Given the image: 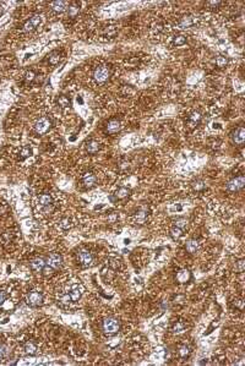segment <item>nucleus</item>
Instances as JSON below:
<instances>
[{
    "instance_id": "7c9ffc66",
    "label": "nucleus",
    "mask_w": 245,
    "mask_h": 366,
    "mask_svg": "<svg viewBox=\"0 0 245 366\" xmlns=\"http://www.w3.org/2000/svg\"><path fill=\"white\" fill-rule=\"evenodd\" d=\"M184 328H185V326H184L183 322H178V323H175L174 327H173V332L174 333H180V332L184 331Z\"/></svg>"
},
{
    "instance_id": "412c9836",
    "label": "nucleus",
    "mask_w": 245,
    "mask_h": 366,
    "mask_svg": "<svg viewBox=\"0 0 245 366\" xmlns=\"http://www.w3.org/2000/svg\"><path fill=\"white\" fill-rule=\"evenodd\" d=\"M129 194H130V190H129V189H126V187H120V189L115 192V197L119 199V200H122V199L127 197Z\"/></svg>"
},
{
    "instance_id": "e433bc0d",
    "label": "nucleus",
    "mask_w": 245,
    "mask_h": 366,
    "mask_svg": "<svg viewBox=\"0 0 245 366\" xmlns=\"http://www.w3.org/2000/svg\"><path fill=\"white\" fill-rule=\"evenodd\" d=\"M192 186H194V189L196 191H200V190H202L205 187V184L202 181H195V183L192 184Z\"/></svg>"
},
{
    "instance_id": "1a4fd4ad",
    "label": "nucleus",
    "mask_w": 245,
    "mask_h": 366,
    "mask_svg": "<svg viewBox=\"0 0 245 366\" xmlns=\"http://www.w3.org/2000/svg\"><path fill=\"white\" fill-rule=\"evenodd\" d=\"M45 260L43 258V257H37V258H33L32 261H31V263H30V266H31V268L35 271V272H42V269L44 268V266H45Z\"/></svg>"
},
{
    "instance_id": "c9c22d12",
    "label": "nucleus",
    "mask_w": 245,
    "mask_h": 366,
    "mask_svg": "<svg viewBox=\"0 0 245 366\" xmlns=\"http://www.w3.org/2000/svg\"><path fill=\"white\" fill-rule=\"evenodd\" d=\"M7 354V348L4 344H0V359H4Z\"/></svg>"
},
{
    "instance_id": "9b49d317",
    "label": "nucleus",
    "mask_w": 245,
    "mask_h": 366,
    "mask_svg": "<svg viewBox=\"0 0 245 366\" xmlns=\"http://www.w3.org/2000/svg\"><path fill=\"white\" fill-rule=\"evenodd\" d=\"M67 5L69 2L67 1H64V0H60V1H53L50 4L52 9L55 11V12H64L66 9H67Z\"/></svg>"
},
{
    "instance_id": "4468645a",
    "label": "nucleus",
    "mask_w": 245,
    "mask_h": 366,
    "mask_svg": "<svg viewBox=\"0 0 245 366\" xmlns=\"http://www.w3.org/2000/svg\"><path fill=\"white\" fill-rule=\"evenodd\" d=\"M107 131L109 132V134H115V132H118L119 130H120V122L118 121V120H110V121L107 124Z\"/></svg>"
},
{
    "instance_id": "dca6fc26",
    "label": "nucleus",
    "mask_w": 245,
    "mask_h": 366,
    "mask_svg": "<svg viewBox=\"0 0 245 366\" xmlns=\"http://www.w3.org/2000/svg\"><path fill=\"white\" fill-rule=\"evenodd\" d=\"M23 350H25V354L27 355H35L37 353V346L33 342H27L23 345Z\"/></svg>"
},
{
    "instance_id": "a211bd4d",
    "label": "nucleus",
    "mask_w": 245,
    "mask_h": 366,
    "mask_svg": "<svg viewBox=\"0 0 245 366\" xmlns=\"http://www.w3.org/2000/svg\"><path fill=\"white\" fill-rule=\"evenodd\" d=\"M194 19L192 17H190V16H187V17H183L182 20L179 21V23H178V27L179 28H187V27H190V26H192L194 25Z\"/></svg>"
},
{
    "instance_id": "ea45409f",
    "label": "nucleus",
    "mask_w": 245,
    "mask_h": 366,
    "mask_svg": "<svg viewBox=\"0 0 245 366\" xmlns=\"http://www.w3.org/2000/svg\"><path fill=\"white\" fill-rule=\"evenodd\" d=\"M53 209H54L53 204H49V206H44V207H43V212H44V213H50Z\"/></svg>"
},
{
    "instance_id": "f3484780",
    "label": "nucleus",
    "mask_w": 245,
    "mask_h": 366,
    "mask_svg": "<svg viewBox=\"0 0 245 366\" xmlns=\"http://www.w3.org/2000/svg\"><path fill=\"white\" fill-rule=\"evenodd\" d=\"M86 149H87L88 153L95 154L99 149V143L97 142V141H88V142L86 143Z\"/></svg>"
},
{
    "instance_id": "393cba45",
    "label": "nucleus",
    "mask_w": 245,
    "mask_h": 366,
    "mask_svg": "<svg viewBox=\"0 0 245 366\" xmlns=\"http://www.w3.org/2000/svg\"><path fill=\"white\" fill-rule=\"evenodd\" d=\"M71 222H70V219L69 218H62L60 222H59V226H60L61 229H69V228H71Z\"/></svg>"
},
{
    "instance_id": "423d86ee",
    "label": "nucleus",
    "mask_w": 245,
    "mask_h": 366,
    "mask_svg": "<svg viewBox=\"0 0 245 366\" xmlns=\"http://www.w3.org/2000/svg\"><path fill=\"white\" fill-rule=\"evenodd\" d=\"M45 263L48 264L49 267H52L53 269H58V268H60L61 264H62V257H61V255H59V254L53 252V254H50L47 257Z\"/></svg>"
},
{
    "instance_id": "a19ab883",
    "label": "nucleus",
    "mask_w": 245,
    "mask_h": 366,
    "mask_svg": "<svg viewBox=\"0 0 245 366\" xmlns=\"http://www.w3.org/2000/svg\"><path fill=\"white\" fill-rule=\"evenodd\" d=\"M6 298H7V294H6L5 291L0 290V304H2V303L6 300Z\"/></svg>"
},
{
    "instance_id": "2eb2a0df",
    "label": "nucleus",
    "mask_w": 245,
    "mask_h": 366,
    "mask_svg": "<svg viewBox=\"0 0 245 366\" xmlns=\"http://www.w3.org/2000/svg\"><path fill=\"white\" fill-rule=\"evenodd\" d=\"M185 247H186V251H187L189 254H195V252L199 250V241L191 239V240H189V241L186 243Z\"/></svg>"
},
{
    "instance_id": "20e7f679",
    "label": "nucleus",
    "mask_w": 245,
    "mask_h": 366,
    "mask_svg": "<svg viewBox=\"0 0 245 366\" xmlns=\"http://www.w3.org/2000/svg\"><path fill=\"white\" fill-rule=\"evenodd\" d=\"M26 303L32 307H37L43 304V295L39 291H31L26 298Z\"/></svg>"
},
{
    "instance_id": "72a5a7b5",
    "label": "nucleus",
    "mask_w": 245,
    "mask_h": 366,
    "mask_svg": "<svg viewBox=\"0 0 245 366\" xmlns=\"http://www.w3.org/2000/svg\"><path fill=\"white\" fill-rule=\"evenodd\" d=\"M77 12H79V7H77V6H71V7H69V16L74 17V16L77 15Z\"/></svg>"
},
{
    "instance_id": "6ab92c4d",
    "label": "nucleus",
    "mask_w": 245,
    "mask_h": 366,
    "mask_svg": "<svg viewBox=\"0 0 245 366\" xmlns=\"http://www.w3.org/2000/svg\"><path fill=\"white\" fill-rule=\"evenodd\" d=\"M31 156H32V148H31L30 146H25V147H22V148H21L20 156H19L20 161H23V159H26V158L31 157Z\"/></svg>"
},
{
    "instance_id": "cd10ccee",
    "label": "nucleus",
    "mask_w": 245,
    "mask_h": 366,
    "mask_svg": "<svg viewBox=\"0 0 245 366\" xmlns=\"http://www.w3.org/2000/svg\"><path fill=\"white\" fill-rule=\"evenodd\" d=\"M189 354H190V348H189L187 345H183L180 349H179V355H180L182 358L189 356Z\"/></svg>"
},
{
    "instance_id": "aec40b11",
    "label": "nucleus",
    "mask_w": 245,
    "mask_h": 366,
    "mask_svg": "<svg viewBox=\"0 0 245 366\" xmlns=\"http://www.w3.org/2000/svg\"><path fill=\"white\" fill-rule=\"evenodd\" d=\"M38 201H39V204H41L42 207H44V206H49V204H52V197H50V195H48V194H43V195L39 196Z\"/></svg>"
},
{
    "instance_id": "58836bf2",
    "label": "nucleus",
    "mask_w": 245,
    "mask_h": 366,
    "mask_svg": "<svg viewBox=\"0 0 245 366\" xmlns=\"http://www.w3.org/2000/svg\"><path fill=\"white\" fill-rule=\"evenodd\" d=\"M35 79V72L33 71H28V72H26V80L27 81H32Z\"/></svg>"
},
{
    "instance_id": "39448f33",
    "label": "nucleus",
    "mask_w": 245,
    "mask_h": 366,
    "mask_svg": "<svg viewBox=\"0 0 245 366\" xmlns=\"http://www.w3.org/2000/svg\"><path fill=\"white\" fill-rule=\"evenodd\" d=\"M77 262L81 264L82 267H88L93 262V256L90 251L87 250H81L77 254Z\"/></svg>"
},
{
    "instance_id": "a878e982",
    "label": "nucleus",
    "mask_w": 245,
    "mask_h": 366,
    "mask_svg": "<svg viewBox=\"0 0 245 366\" xmlns=\"http://www.w3.org/2000/svg\"><path fill=\"white\" fill-rule=\"evenodd\" d=\"M58 103H59V105L66 108V107L70 105V99L66 96H61V97H59V99H58Z\"/></svg>"
},
{
    "instance_id": "4be33fe9",
    "label": "nucleus",
    "mask_w": 245,
    "mask_h": 366,
    "mask_svg": "<svg viewBox=\"0 0 245 366\" xmlns=\"http://www.w3.org/2000/svg\"><path fill=\"white\" fill-rule=\"evenodd\" d=\"M170 235L173 239H179L182 235H183V229L180 228H177V226H173L170 229Z\"/></svg>"
},
{
    "instance_id": "f03ea898",
    "label": "nucleus",
    "mask_w": 245,
    "mask_h": 366,
    "mask_svg": "<svg viewBox=\"0 0 245 366\" xmlns=\"http://www.w3.org/2000/svg\"><path fill=\"white\" fill-rule=\"evenodd\" d=\"M119 321H117L115 318H107L103 321V331L108 334H114L119 331Z\"/></svg>"
},
{
    "instance_id": "bb28decb",
    "label": "nucleus",
    "mask_w": 245,
    "mask_h": 366,
    "mask_svg": "<svg viewBox=\"0 0 245 366\" xmlns=\"http://www.w3.org/2000/svg\"><path fill=\"white\" fill-rule=\"evenodd\" d=\"M59 300H60L61 304H65V305H67L69 303H71V301H72V300H71V296H70V294H69V293H65V294H62Z\"/></svg>"
},
{
    "instance_id": "5701e85b",
    "label": "nucleus",
    "mask_w": 245,
    "mask_h": 366,
    "mask_svg": "<svg viewBox=\"0 0 245 366\" xmlns=\"http://www.w3.org/2000/svg\"><path fill=\"white\" fill-rule=\"evenodd\" d=\"M60 61V54L58 53V52H53L50 55H49V62L52 64V65H55V64H58Z\"/></svg>"
},
{
    "instance_id": "9d476101",
    "label": "nucleus",
    "mask_w": 245,
    "mask_h": 366,
    "mask_svg": "<svg viewBox=\"0 0 245 366\" xmlns=\"http://www.w3.org/2000/svg\"><path fill=\"white\" fill-rule=\"evenodd\" d=\"M233 142L237 144H243L245 139V131L243 127H238L234 132H233Z\"/></svg>"
},
{
    "instance_id": "f257e3e1",
    "label": "nucleus",
    "mask_w": 245,
    "mask_h": 366,
    "mask_svg": "<svg viewBox=\"0 0 245 366\" xmlns=\"http://www.w3.org/2000/svg\"><path fill=\"white\" fill-rule=\"evenodd\" d=\"M93 79L97 83H104L109 79V69L107 66H98L93 72Z\"/></svg>"
},
{
    "instance_id": "b1692460",
    "label": "nucleus",
    "mask_w": 245,
    "mask_h": 366,
    "mask_svg": "<svg viewBox=\"0 0 245 366\" xmlns=\"http://www.w3.org/2000/svg\"><path fill=\"white\" fill-rule=\"evenodd\" d=\"M201 118H202V117H201V114H200V113H196V112H195V113H192V114L190 115V118H189V119H190V122H191V124L196 125L197 122H200V120H201Z\"/></svg>"
},
{
    "instance_id": "4c0bfd02",
    "label": "nucleus",
    "mask_w": 245,
    "mask_h": 366,
    "mask_svg": "<svg viewBox=\"0 0 245 366\" xmlns=\"http://www.w3.org/2000/svg\"><path fill=\"white\" fill-rule=\"evenodd\" d=\"M244 260H240V261H238V262H237V267H235V268H237V269H238V272H243V271H244Z\"/></svg>"
},
{
    "instance_id": "ddd939ff",
    "label": "nucleus",
    "mask_w": 245,
    "mask_h": 366,
    "mask_svg": "<svg viewBox=\"0 0 245 366\" xmlns=\"http://www.w3.org/2000/svg\"><path fill=\"white\" fill-rule=\"evenodd\" d=\"M69 294H70L72 301H77V300H80V298H81L82 291H81V289H80V286H79L77 284H75V285L71 286V290H70Z\"/></svg>"
},
{
    "instance_id": "6e6552de",
    "label": "nucleus",
    "mask_w": 245,
    "mask_h": 366,
    "mask_svg": "<svg viewBox=\"0 0 245 366\" xmlns=\"http://www.w3.org/2000/svg\"><path fill=\"white\" fill-rule=\"evenodd\" d=\"M41 21H42V17L39 16V15H36V16L31 17L30 20L25 23V26H23V31H26V32H31V31L36 30V28L39 26Z\"/></svg>"
},
{
    "instance_id": "7ed1b4c3",
    "label": "nucleus",
    "mask_w": 245,
    "mask_h": 366,
    "mask_svg": "<svg viewBox=\"0 0 245 366\" xmlns=\"http://www.w3.org/2000/svg\"><path fill=\"white\" fill-rule=\"evenodd\" d=\"M52 126V122L48 118H39L36 124H35V129H36V132L39 134V135H44L49 131Z\"/></svg>"
},
{
    "instance_id": "c85d7f7f",
    "label": "nucleus",
    "mask_w": 245,
    "mask_h": 366,
    "mask_svg": "<svg viewBox=\"0 0 245 366\" xmlns=\"http://www.w3.org/2000/svg\"><path fill=\"white\" fill-rule=\"evenodd\" d=\"M186 223H187V221H186L185 218H178L177 221H174V226H177V228H180V229H183L184 226L186 225Z\"/></svg>"
},
{
    "instance_id": "79ce46f5",
    "label": "nucleus",
    "mask_w": 245,
    "mask_h": 366,
    "mask_svg": "<svg viewBox=\"0 0 245 366\" xmlns=\"http://www.w3.org/2000/svg\"><path fill=\"white\" fill-rule=\"evenodd\" d=\"M77 102H80L82 104V103H83V101H82V98L81 97H80V98H77Z\"/></svg>"
},
{
    "instance_id": "2f4dec72",
    "label": "nucleus",
    "mask_w": 245,
    "mask_h": 366,
    "mask_svg": "<svg viewBox=\"0 0 245 366\" xmlns=\"http://www.w3.org/2000/svg\"><path fill=\"white\" fill-rule=\"evenodd\" d=\"M185 42H186V39H185L184 36H177L174 38V44L175 45H183V44H185Z\"/></svg>"
},
{
    "instance_id": "473e14b6",
    "label": "nucleus",
    "mask_w": 245,
    "mask_h": 366,
    "mask_svg": "<svg viewBox=\"0 0 245 366\" xmlns=\"http://www.w3.org/2000/svg\"><path fill=\"white\" fill-rule=\"evenodd\" d=\"M146 216H147L146 212H139V213L136 214V221H137L139 223H143L145 219H146Z\"/></svg>"
},
{
    "instance_id": "c756f323",
    "label": "nucleus",
    "mask_w": 245,
    "mask_h": 366,
    "mask_svg": "<svg viewBox=\"0 0 245 366\" xmlns=\"http://www.w3.org/2000/svg\"><path fill=\"white\" fill-rule=\"evenodd\" d=\"M227 62H228V59L225 58V57H223V55H220V57H217V59H216V64L218 65V66H225L227 65Z\"/></svg>"
},
{
    "instance_id": "f8f14e48",
    "label": "nucleus",
    "mask_w": 245,
    "mask_h": 366,
    "mask_svg": "<svg viewBox=\"0 0 245 366\" xmlns=\"http://www.w3.org/2000/svg\"><path fill=\"white\" fill-rule=\"evenodd\" d=\"M96 175L92 174V173H87L85 174V176L82 178V184L86 186V187H92L95 184H96Z\"/></svg>"
},
{
    "instance_id": "0eeeda50",
    "label": "nucleus",
    "mask_w": 245,
    "mask_h": 366,
    "mask_svg": "<svg viewBox=\"0 0 245 366\" xmlns=\"http://www.w3.org/2000/svg\"><path fill=\"white\" fill-rule=\"evenodd\" d=\"M244 184H245L244 176H238V178L232 179L229 183L227 184V189H228L229 191H233V192H234V191H238V190L243 189Z\"/></svg>"
},
{
    "instance_id": "f704fd0d",
    "label": "nucleus",
    "mask_w": 245,
    "mask_h": 366,
    "mask_svg": "<svg viewBox=\"0 0 245 366\" xmlns=\"http://www.w3.org/2000/svg\"><path fill=\"white\" fill-rule=\"evenodd\" d=\"M53 271H54V269H53L52 267H49L48 264H45V266H44V268L42 269V272H43V274H44V276H49V274H52V273H53Z\"/></svg>"
}]
</instances>
